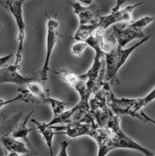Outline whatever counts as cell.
<instances>
[{
    "mask_svg": "<svg viewBox=\"0 0 155 156\" xmlns=\"http://www.w3.org/2000/svg\"><path fill=\"white\" fill-rule=\"evenodd\" d=\"M150 38V36H147L146 38L139 40L138 43H136L129 48H119L117 46L114 45L108 51H106L104 55L106 66L103 81L109 84L110 86L119 84L118 73L121 68L125 65L135 50L145 44Z\"/></svg>",
    "mask_w": 155,
    "mask_h": 156,
    "instance_id": "6da1fadb",
    "label": "cell"
},
{
    "mask_svg": "<svg viewBox=\"0 0 155 156\" xmlns=\"http://www.w3.org/2000/svg\"><path fill=\"white\" fill-rule=\"evenodd\" d=\"M154 20L151 16H145L136 21L125 23L120 27L112 26V31L109 35L108 42L111 43L119 48H125V46L132 40H143L146 37L143 33L145 27L153 22Z\"/></svg>",
    "mask_w": 155,
    "mask_h": 156,
    "instance_id": "7a4b0ae2",
    "label": "cell"
},
{
    "mask_svg": "<svg viewBox=\"0 0 155 156\" xmlns=\"http://www.w3.org/2000/svg\"><path fill=\"white\" fill-rule=\"evenodd\" d=\"M25 0H6L0 1V5L10 12L16 23L17 29V50L15 55L14 65L21 67L25 48V21L23 13V5Z\"/></svg>",
    "mask_w": 155,
    "mask_h": 156,
    "instance_id": "3957f363",
    "label": "cell"
},
{
    "mask_svg": "<svg viewBox=\"0 0 155 156\" xmlns=\"http://www.w3.org/2000/svg\"><path fill=\"white\" fill-rule=\"evenodd\" d=\"M111 86L103 82L101 88L94 93V96L89 99V114L95 122L97 127H106L111 111L107 104V95Z\"/></svg>",
    "mask_w": 155,
    "mask_h": 156,
    "instance_id": "277c9868",
    "label": "cell"
},
{
    "mask_svg": "<svg viewBox=\"0 0 155 156\" xmlns=\"http://www.w3.org/2000/svg\"><path fill=\"white\" fill-rule=\"evenodd\" d=\"M125 2V1H117V4L111 10L110 13L107 15L100 16L98 19V30L102 33H106V30L115 25L118 23H129L132 21L133 10L139 6L144 3V2H136L135 4H131L126 7L121 8V5Z\"/></svg>",
    "mask_w": 155,
    "mask_h": 156,
    "instance_id": "5b68a950",
    "label": "cell"
},
{
    "mask_svg": "<svg viewBox=\"0 0 155 156\" xmlns=\"http://www.w3.org/2000/svg\"><path fill=\"white\" fill-rule=\"evenodd\" d=\"M59 23L53 17H48L47 21V36H46V54L44 65L39 71L40 80L45 83L48 80V73L51 71L50 68L51 55L53 53L55 46L57 45L59 39Z\"/></svg>",
    "mask_w": 155,
    "mask_h": 156,
    "instance_id": "8992f818",
    "label": "cell"
},
{
    "mask_svg": "<svg viewBox=\"0 0 155 156\" xmlns=\"http://www.w3.org/2000/svg\"><path fill=\"white\" fill-rule=\"evenodd\" d=\"M83 3L79 1H70L69 3L72 6L73 13L77 17L79 25H91L98 23L100 17L102 8L93 1H83Z\"/></svg>",
    "mask_w": 155,
    "mask_h": 156,
    "instance_id": "52a82bcc",
    "label": "cell"
},
{
    "mask_svg": "<svg viewBox=\"0 0 155 156\" xmlns=\"http://www.w3.org/2000/svg\"><path fill=\"white\" fill-rule=\"evenodd\" d=\"M54 73L77 92L79 96V103L89 105V99H91L93 92L88 88L85 80L67 69H62L60 71H54Z\"/></svg>",
    "mask_w": 155,
    "mask_h": 156,
    "instance_id": "ba28073f",
    "label": "cell"
},
{
    "mask_svg": "<svg viewBox=\"0 0 155 156\" xmlns=\"http://www.w3.org/2000/svg\"><path fill=\"white\" fill-rule=\"evenodd\" d=\"M95 123L93 118L89 114L88 116L81 122H72L65 125L53 126L51 128L55 131V135L63 134L69 137L75 139L83 136H88L93 128L95 127Z\"/></svg>",
    "mask_w": 155,
    "mask_h": 156,
    "instance_id": "9c48e42d",
    "label": "cell"
},
{
    "mask_svg": "<svg viewBox=\"0 0 155 156\" xmlns=\"http://www.w3.org/2000/svg\"><path fill=\"white\" fill-rule=\"evenodd\" d=\"M89 105L78 103L69 110L65 111L57 118H52L49 122L46 123L48 126L65 125L72 122H81L89 115Z\"/></svg>",
    "mask_w": 155,
    "mask_h": 156,
    "instance_id": "30bf717a",
    "label": "cell"
},
{
    "mask_svg": "<svg viewBox=\"0 0 155 156\" xmlns=\"http://www.w3.org/2000/svg\"><path fill=\"white\" fill-rule=\"evenodd\" d=\"M112 133V144L114 150L117 148H125L135 150L139 151L145 156H154L152 151L146 148L145 147L136 142L132 137L127 135L122 129L119 128L115 131L111 132Z\"/></svg>",
    "mask_w": 155,
    "mask_h": 156,
    "instance_id": "8fae6325",
    "label": "cell"
},
{
    "mask_svg": "<svg viewBox=\"0 0 155 156\" xmlns=\"http://www.w3.org/2000/svg\"><path fill=\"white\" fill-rule=\"evenodd\" d=\"M88 136L95 140L98 146L97 156H106L114 150L112 144V133L106 127H94Z\"/></svg>",
    "mask_w": 155,
    "mask_h": 156,
    "instance_id": "7c38bea8",
    "label": "cell"
},
{
    "mask_svg": "<svg viewBox=\"0 0 155 156\" xmlns=\"http://www.w3.org/2000/svg\"><path fill=\"white\" fill-rule=\"evenodd\" d=\"M20 69H21L20 67L17 66L14 64L1 67L0 68V84L10 83V84L23 86L29 82L33 81L34 78L32 76H23L21 73H19L18 70Z\"/></svg>",
    "mask_w": 155,
    "mask_h": 156,
    "instance_id": "4fadbf2b",
    "label": "cell"
},
{
    "mask_svg": "<svg viewBox=\"0 0 155 156\" xmlns=\"http://www.w3.org/2000/svg\"><path fill=\"white\" fill-rule=\"evenodd\" d=\"M137 99L130 98H117L113 93L112 89L108 92L107 104L108 107L113 114L117 116L121 115H129L130 116L131 109L136 103Z\"/></svg>",
    "mask_w": 155,
    "mask_h": 156,
    "instance_id": "5bb4252c",
    "label": "cell"
},
{
    "mask_svg": "<svg viewBox=\"0 0 155 156\" xmlns=\"http://www.w3.org/2000/svg\"><path fill=\"white\" fill-rule=\"evenodd\" d=\"M155 98V89L153 88L150 92L146 95L145 97L143 98H138L136 99V103L132 106V109H131L130 116L133 117V118H138L139 120L143 121V122H149V123L153 124L155 123L154 121L152 118H149L146 114H144L143 111V109L149 104L150 103H151L152 101L154 100Z\"/></svg>",
    "mask_w": 155,
    "mask_h": 156,
    "instance_id": "9a60e30c",
    "label": "cell"
},
{
    "mask_svg": "<svg viewBox=\"0 0 155 156\" xmlns=\"http://www.w3.org/2000/svg\"><path fill=\"white\" fill-rule=\"evenodd\" d=\"M0 145L6 153L14 152L19 154H29V150L25 142L16 139L9 134H0Z\"/></svg>",
    "mask_w": 155,
    "mask_h": 156,
    "instance_id": "2e32d148",
    "label": "cell"
},
{
    "mask_svg": "<svg viewBox=\"0 0 155 156\" xmlns=\"http://www.w3.org/2000/svg\"><path fill=\"white\" fill-rule=\"evenodd\" d=\"M17 91L25 95L27 103L32 102V100L35 99V100H37L38 103H44V100L47 95H48L44 91V86L39 82L36 81L29 82L26 84L25 89L22 88V89H18Z\"/></svg>",
    "mask_w": 155,
    "mask_h": 156,
    "instance_id": "e0dca14e",
    "label": "cell"
},
{
    "mask_svg": "<svg viewBox=\"0 0 155 156\" xmlns=\"http://www.w3.org/2000/svg\"><path fill=\"white\" fill-rule=\"evenodd\" d=\"M31 122L36 126V129L40 132L43 139L45 141L46 145L49 150L50 156H55L53 151V140L55 135V130L51 128V126H47L44 122H40L36 119H32Z\"/></svg>",
    "mask_w": 155,
    "mask_h": 156,
    "instance_id": "ac0fdd59",
    "label": "cell"
},
{
    "mask_svg": "<svg viewBox=\"0 0 155 156\" xmlns=\"http://www.w3.org/2000/svg\"><path fill=\"white\" fill-rule=\"evenodd\" d=\"M34 111H30L27 117L25 118V119L21 123H18L16 126V127L14 128V129L13 130V132L11 133V136L14 137L16 139H18L20 140H24L25 141L27 144H29V146L31 147L30 142L29 140V134L33 130V129H30V128H28V122H29V118L32 116V114H33Z\"/></svg>",
    "mask_w": 155,
    "mask_h": 156,
    "instance_id": "d6986e66",
    "label": "cell"
},
{
    "mask_svg": "<svg viewBox=\"0 0 155 156\" xmlns=\"http://www.w3.org/2000/svg\"><path fill=\"white\" fill-rule=\"evenodd\" d=\"M98 28V23L91 24V25H79L76 33H74L72 36V39L76 40V42H84L95 33Z\"/></svg>",
    "mask_w": 155,
    "mask_h": 156,
    "instance_id": "ffe728a7",
    "label": "cell"
},
{
    "mask_svg": "<svg viewBox=\"0 0 155 156\" xmlns=\"http://www.w3.org/2000/svg\"><path fill=\"white\" fill-rule=\"evenodd\" d=\"M44 103L50 105V107H51V110L53 112V118H57L61 114H62L65 111L66 106L69 104V103L51 97L49 95H47V97L44 100Z\"/></svg>",
    "mask_w": 155,
    "mask_h": 156,
    "instance_id": "44dd1931",
    "label": "cell"
},
{
    "mask_svg": "<svg viewBox=\"0 0 155 156\" xmlns=\"http://www.w3.org/2000/svg\"><path fill=\"white\" fill-rule=\"evenodd\" d=\"M87 48V45L84 42H76L74 44L71 48L72 54L75 56H80L83 55V51Z\"/></svg>",
    "mask_w": 155,
    "mask_h": 156,
    "instance_id": "7402d4cb",
    "label": "cell"
},
{
    "mask_svg": "<svg viewBox=\"0 0 155 156\" xmlns=\"http://www.w3.org/2000/svg\"><path fill=\"white\" fill-rule=\"evenodd\" d=\"M70 142H68L66 140L62 141L61 143L60 150H59L58 154L56 156H69L68 154V147L69 146Z\"/></svg>",
    "mask_w": 155,
    "mask_h": 156,
    "instance_id": "603a6c76",
    "label": "cell"
},
{
    "mask_svg": "<svg viewBox=\"0 0 155 156\" xmlns=\"http://www.w3.org/2000/svg\"><path fill=\"white\" fill-rule=\"evenodd\" d=\"M13 54H10V55H7L2 56V57H0V68L6 65V62H7L12 57H13Z\"/></svg>",
    "mask_w": 155,
    "mask_h": 156,
    "instance_id": "cb8c5ba5",
    "label": "cell"
},
{
    "mask_svg": "<svg viewBox=\"0 0 155 156\" xmlns=\"http://www.w3.org/2000/svg\"><path fill=\"white\" fill-rule=\"evenodd\" d=\"M6 156H31V154H25V155H23V154H17V153L10 152V153H6Z\"/></svg>",
    "mask_w": 155,
    "mask_h": 156,
    "instance_id": "d4e9b609",
    "label": "cell"
}]
</instances>
